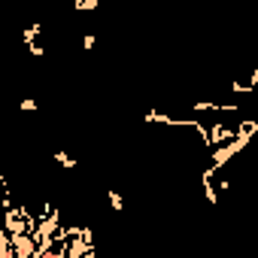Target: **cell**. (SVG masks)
Returning a JSON list of instances; mask_svg holds the SVG:
<instances>
[{"mask_svg": "<svg viewBox=\"0 0 258 258\" xmlns=\"http://www.w3.org/2000/svg\"><path fill=\"white\" fill-rule=\"evenodd\" d=\"M97 6H100V0H73V9L76 12H91Z\"/></svg>", "mask_w": 258, "mask_h": 258, "instance_id": "1", "label": "cell"}, {"mask_svg": "<svg viewBox=\"0 0 258 258\" xmlns=\"http://www.w3.org/2000/svg\"><path fill=\"white\" fill-rule=\"evenodd\" d=\"M37 33H40V22H33V25L22 33V43H25V46H28V43H33V40H37Z\"/></svg>", "mask_w": 258, "mask_h": 258, "instance_id": "2", "label": "cell"}, {"mask_svg": "<svg viewBox=\"0 0 258 258\" xmlns=\"http://www.w3.org/2000/svg\"><path fill=\"white\" fill-rule=\"evenodd\" d=\"M55 161H58V164H64L67 170H76V161H73V158H70V155H67V152H61V149L55 152Z\"/></svg>", "mask_w": 258, "mask_h": 258, "instance_id": "3", "label": "cell"}, {"mask_svg": "<svg viewBox=\"0 0 258 258\" xmlns=\"http://www.w3.org/2000/svg\"><path fill=\"white\" fill-rule=\"evenodd\" d=\"M110 203H113V210H125V198L122 195H118V192H113V188H110Z\"/></svg>", "mask_w": 258, "mask_h": 258, "instance_id": "4", "label": "cell"}, {"mask_svg": "<svg viewBox=\"0 0 258 258\" xmlns=\"http://www.w3.org/2000/svg\"><path fill=\"white\" fill-rule=\"evenodd\" d=\"M19 110H22V113H37V110H40V103H37V100H30V97H25V100L19 103Z\"/></svg>", "mask_w": 258, "mask_h": 258, "instance_id": "5", "label": "cell"}, {"mask_svg": "<svg viewBox=\"0 0 258 258\" xmlns=\"http://www.w3.org/2000/svg\"><path fill=\"white\" fill-rule=\"evenodd\" d=\"M28 52H30L33 58H43V55H46V49H43V46H37V43H28Z\"/></svg>", "mask_w": 258, "mask_h": 258, "instance_id": "6", "label": "cell"}, {"mask_svg": "<svg viewBox=\"0 0 258 258\" xmlns=\"http://www.w3.org/2000/svg\"><path fill=\"white\" fill-rule=\"evenodd\" d=\"M94 43H97V37H94V33H85V37H82V49H85V52H88V49H94Z\"/></svg>", "mask_w": 258, "mask_h": 258, "instance_id": "7", "label": "cell"}]
</instances>
